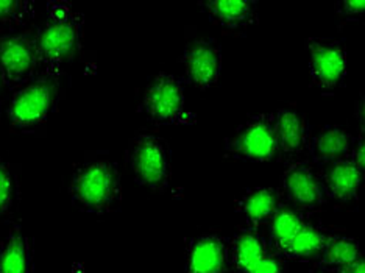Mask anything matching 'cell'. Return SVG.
Wrapping results in <instances>:
<instances>
[{"mask_svg": "<svg viewBox=\"0 0 365 273\" xmlns=\"http://www.w3.org/2000/svg\"><path fill=\"white\" fill-rule=\"evenodd\" d=\"M85 19L69 2L47 5L43 27L38 29L39 72L60 73L81 51ZM38 72V73H39Z\"/></svg>", "mask_w": 365, "mask_h": 273, "instance_id": "obj_1", "label": "cell"}, {"mask_svg": "<svg viewBox=\"0 0 365 273\" xmlns=\"http://www.w3.org/2000/svg\"><path fill=\"white\" fill-rule=\"evenodd\" d=\"M72 205L83 212L108 214L122 200L119 165L106 156H94L80 163L69 181Z\"/></svg>", "mask_w": 365, "mask_h": 273, "instance_id": "obj_2", "label": "cell"}, {"mask_svg": "<svg viewBox=\"0 0 365 273\" xmlns=\"http://www.w3.org/2000/svg\"><path fill=\"white\" fill-rule=\"evenodd\" d=\"M63 96V72H39L26 85L16 88L6 105V119L22 133H36L56 110Z\"/></svg>", "mask_w": 365, "mask_h": 273, "instance_id": "obj_3", "label": "cell"}, {"mask_svg": "<svg viewBox=\"0 0 365 273\" xmlns=\"http://www.w3.org/2000/svg\"><path fill=\"white\" fill-rule=\"evenodd\" d=\"M127 168L139 186L164 192L170 185L172 158L168 140L160 135L139 131L130 139L125 153Z\"/></svg>", "mask_w": 365, "mask_h": 273, "instance_id": "obj_4", "label": "cell"}, {"mask_svg": "<svg viewBox=\"0 0 365 273\" xmlns=\"http://www.w3.org/2000/svg\"><path fill=\"white\" fill-rule=\"evenodd\" d=\"M223 150L231 160L247 163H269L278 158L273 113L256 114L231 133Z\"/></svg>", "mask_w": 365, "mask_h": 273, "instance_id": "obj_5", "label": "cell"}, {"mask_svg": "<svg viewBox=\"0 0 365 273\" xmlns=\"http://www.w3.org/2000/svg\"><path fill=\"white\" fill-rule=\"evenodd\" d=\"M228 264L235 273H286L284 259L259 230L245 227L228 241Z\"/></svg>", "mask_w": 365, "mask_h": 273, "instance_id": "obj_6", "label": "cell"}, {"mask_svg": "<svg viewBox=\"0 0 365 273\" xmlns=\"http://www.w3.org/2000/svg\"><path fill=\"white\" fill-rule=\"evenodd\" d=\"M278 191L284 203L302 212L315 211L328 203L322 173L304 158L286 163Z\"/></svg>", "mask_w": 365, "mask_h": 273, "instance_id": "obj_7", "label": "cell"}, {"mask_svg": "<svg viewBox=\"0 0 365 273\" xmlns=\"http://www.w3.org/2000/svg\"><path fill=\"white\" fill-rule=\"evenodd\" d=\"M0 72L6 85L19 88L39 72L38 30L0 36Z\"/></svg>", "mask_w": 365, "mask_h": 273, "instance_id": "obj_8", "label": "cell"}, {"mask_svg": "<svg viewBox=\"0 0 365 273\" xmlns=\"http://www.w3.org/2000/svg\"><path fill=\"white\" fill-rule=\"evenodd\" d=\"M309 76L323 94H333L346 77V48L336 38H308Z\"/></svg>", "mask_w": 365, "mask_h": 273, "instance_id": "obj_9", "label": "cell"}, {"mask_svg": "<svg viewBox=\"0 0 365 273\" xmlns=\"http://www.w3.org/2000/svg\"><path fill=\"white\" fill-rule=\"evenodd\" d=\"M185 103V81L172 73L160 72L145 86L139 110L153 123L168 125L180 122Z\"/></svg>", "mask_w": 365, "mask_h": 273, "instance_id": "obj_10", "label": "cell"}, {"mask_svg": "<svg viewBox=\"0 0 365 273\" xmlns=\"http://www.w3.org/2000/svg\"><path fill=\"white\" fill-rule=\"evenodd\" d=\"M180 63L185 71V80L200 91L217 85L222 76V46L212 38L189 39L181 53Z\"/></svg>", "mask_w": 365, "mask_h": 273, "instance_id": "obj_11", "label": "cell"}, {"mask_svg": "<svg viewBox=\"0 0 365 273\" xmlns=\"http://www.w3.org/2000/svg\"><path fill=\"white\" fill-rule=\"evenodd\" d=\"M228 241L217 233L190 237L185 253V273H227Z\"/></svg>", "mask_w": 365, "mask_h": 273, "instance_id": "obj_12", "label": "cell"}, {"mask_svg": "<svg viewBox=\"0 0 365 273\" xmlns=\"http://www.w3.org/2000/svg\"><path fill=\"white\" fill-rule=\"evenodd\" d=\"M275 118V138L278 147V158L290 161L300 158L312 136L311 123L306 115L294 108H279L273 113Z\"/></svg>", "mask_w": 365, "mask_h": 273, "instance_id": "obj_13", "label": "cell"}, {"mask_svg": "<svg viewBox=\"0 0 365 273\" xmlns=\"http://www.w3.org/2000/svg\"><path fill=\"white\" fill-rule=\"evenodd\" d=\"M364 172L350 156L327 165L322 172L328 200L337 203L358 202L364 189Z\"/></svg>", "mask_w": 365, "mask_h": 273, "instance_id": "obj_14", "label": "cell"}, {"mask_svg": "<svg viewBox=\"0 0 365 273\" xmlns=\"http://www.w3.org/2000/svg\"><path fill=\"white\" fill-rule=\"evenodd\" d=\"M283 203L278 189L259 186L248 189L237 198L236 212L245 228L259 230L262 225H267Z\"/></svg>", "mask_w": 365, "mask_h": 273, "instance_id": "obj_15", "label": "cell"}, {"mask_svg": "<svg viewBox=\"0 0 365 273\" xmlns=\"http://www.w3.org/2000/svg\"><path fill=\"white\" fill-rule=\"evenodd\" d=\"M353 143L354 138L346 128L328 125L311 136L306 155L314 165H329L350 156Z\"/></svg>", "mask_w": 365, "mask_h": 273, "instance_id": "obj_16", "label": "cell"}, {"mask_svg": "<svg viewBox=\"0 0 365 273\" xmlns=\"http://www.w3.org/2000/svg\"><path fill=\"white\" fill-rule=\"evenodd\" d=\"M198 6L225 30H242L258 22V2L255 0H206Z\"/></svg>", "mask_w": 365, "mask_h": 273, "instance_id": "obj_17", "label": "cell"}, {"mask_svg": "<svg viewBox=\"0 0 365 273\" xmlns=\"http://www.w3.org/2000/svg\"><path fill=\"white\" fill-rule=\"evenodd\" d=\"M0 273H35V245L21 223H14L0 247Z\"/></svg>", "mask_w": 365, "mask_h": 273, "instance_id": "obj_18", "label": "cell"}, {"mask_svg": "<svg viewBox=\"0 0 365 273\" xmlns=\"http://www.w3.org/2000/svg\"><path fill=\"white\" fill-rule=\"evenodd\" d=\"M327 237L328 231L306 214L292 237L281 248L278 254L284 261H315L325 245Z\"/></svg>", "mask_w": 365, "mask_h": 273, "instance_id": "obj_19", "label": "cell"}, {"mask_svg": "<svg viewBox=\"0 0 365 273\" xmlns=\"http://www.w3.org/2000/svg\"><path fill=\"white\" fill-rule=\"evenodd\" d=\"M362 248L356 239L344 235L328 233L319 258L315 259V267L320 269H336L351 264L362 258Z\"/></svg>", "mask_w": 365, "mask_h": 273, "instance_id": "obj_20", "label": "cell"}, {"mask_svg": "<svg viewBox=\"0 0 365 273\" xmlns=\"http://www.w3.org/2000/svg\"><path fill=\"white\" fill-rule=\"evenodd\" d=\"M308 212H302L287 203H283L279 206L275 216L270 219L267 223V242L272 247V250L275 253H279L281 248L286 245L295 230L300 225L302 220Z\"/></svg>", "mask_w": 365, "mask_h": 273, "instance_id": "obj_21", "label": "cell"}, {"mask_svg": "<svg viewBox=\"0 0 365 273\" xmlns=\"http://www.w3.org/2000/svg\"><path fill=\"white\" fill-rule=\"evenodd\" d=\"M19 198V180L13 165L0 156V219L10 216Z\"/></svg>", "mask_w": 365, "mask_h": 273, "instance_id": "obj_22", "label": "cell"}, {"mask_svg": "<svg viewBox=\"0 0 365 273\" xmlns=\"http://www.w3.org/2000/svg\"><path fill=\"white\" fill-rule=\"evenodd\" d=\"M35 2L30 0H0V26L21 27L35 18Z\"/></svg>", "mask_w": 365, "mask_h": 273, "instance_id": "obj_23", "label": "cell"}, {"mask_svg": "<svg viewBox=\"0 0 365 273\" xmlns=\"http://www.w3.org/2000/svg\"><path fill=\"white\" fill-rule=\"evenodd\" d=\"M334 10L337 18L345 24L359 22L365 13V2L364 0H358V2H354V0H351V2L350 0H340V2H336Z\"/></svg>", "mask_w": 365, "mask_h": 273, "instance_id": "obj_24", "label": "cell"}, {"mask_svg": "<svg viewBox=\"0 0 365 273\" xmlns=\"http://www.w3.org/2000/svg\"><path fill=\"white\" fill-rule=\"evenodd\" d=\"M311 273H365V259L364 256L359 259H356L351 264H346V266L342 267H336V269H320V267H314Z\"/></svg>", "mask_w": 365, "mask_h": 273, "instance_id": "obj_25", "label": "cell"}, {"mask_svg": "<svg viewBox=\"0 0 365 273\" xmlns=\"http://www.w3.org/2000/svg\"><path fill=\"white\" fill-rule=\"evenodd\" d=\"M8 85H6V80H5V77H4V73L0 72V93H2L4 91V88H6Z\"/></svg>", "mask_w": 365, "mask_h": 273, "instance_id": "obj_26", "label": "cell"}]
</instances>
